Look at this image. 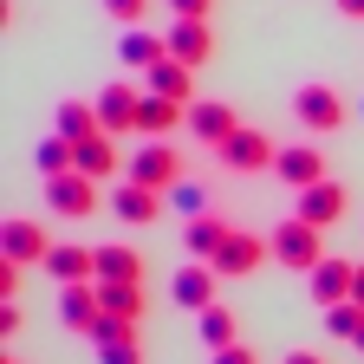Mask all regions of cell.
<instances>
[{
  "instance_id": "83f0119b",
  "label": "cell",
  "mask_w": 364,
  "mask_h": 364,
  "mask_svg": "<svg viewBox=\"0 0 364 364\" xmlns=\"http://www.w3.org/2000/svg\"><path fill=\"white\" fill-rule=\"evenodd\" d=\"M98 358H105V364H144V338L130 332V338H117V345H98Z\"/></svg>"
},
{
  "instance_id": "5bb4252c",
  "label": "cell",
  "mask_w": 364,
  "mask_h": 364,
  "mask_svg": "<svg viewBox=\"0 0 364 364\" xmlns=\"http://www.w3.org/2000/svg\"><path fill=\"white\" fill-rule=\"evenodd\" d=\"M215 280H221V273H215L208 260H189V267L169 280V299L189 306V312H208V306H215Z\"/></svg>"
},
{
  "instance_id": "603a6c76",
  "label": "cell",
  "mask_w": 364,
  "mask_h": 364,
  "mask_svg": "<svg viewBox=\"0 0 364 364\" xmlns=\"http://www.w3.org/2000/svg\"><path fill=\"white\" fill-rule=\"evenodd\" d=\"M117 59H124V65H136V72H150L156 59H169V39H156V33H144V26H130V33H124V46H117Z\"/></svg>"
},
{
  "instance_id": "d6986e66",
  "label": "cell",
  "mask_w": 364,
  "mask_h": 364,
  "mask_svg": "<svg viewBox=\"0 0 364 364\" xmlns=\"http://www.w3.org/2000/svg\"><path fill=\"white\" fill-rule=\"evenodd\" d=\"M46 273H53L59 287H72V280H98V247H78V241H59L53 254H46Z\"/></svg>"
},
{
  "instance_id": "ac0fdd59",
  "label": "cell",
  "mask_w": 364,
  "mask_h": 364,
  "mask_svg": "<svg viewBox=\"0 0 364 364\" xmlns=\"http://www.w3.org/2000/svg\"><path fill=\"white\" fill-rule=\"evenodd\" d=\"M78 169H85V176H98V182H117L130 163H124V150H117V136L98 130V136H85V144H78Z\"/></svg>"
},
{
  "instance_id": "277c9868",
  "label": "cell",
  "mask_w": 364,
  "mask_h": 364,
  "mask_svg": "<svg viewBox=\"0 0 364 364\" xmlns=\"http://www.w3.org/2000/svg\"><path fill=\"white\" fill-rule=\"evenodd\" d=\"M228 169H241V176H254V169H273V163H280V144H273V136L267 130H254V124H241L235 136H228V144L215 150Z\"/></svg>"
},
{
  "instance_id": "3957f363",
  "label": "cell",
  "mask_w": 364,
  "mask_h": 364,
  "mask_svg": "<svg viewBox=\"0 0 364 364\" xmlns=\"http://www.w3.org/2000/svg\"><path fill=\"white\" fill-rule=\"evenodd\" d=\"M98 189H105V182H98V176H85V169L46 176V208H59V215L85 221V215H98Z\"/></svg>"
},
{
  "instance_id": "ba28073f",
  "label": "cell",
  "mask_w": 364,
  "mask_h": 364,
  "mask_svg": "<svg viewBox=\"0 0 364 364\" xmlns=\"http://www.w3.org/2000/svg\"><path fill=\"white\" fill-rule=\"evenodd\" d=\"M91 105H98V124L111 136H124V130H136V117H144V91H136V85H105Z\"/></svg>"
},
{
  "instance_id": "e575fe53",
  "label": "cell",
  "mask_w": 364,
  "mask_h": 364,
  "mask_svg": "<svg viewBox=\"0 0 364 364\" xmlns=\"http://www.w3.org/2000/svg\"><path fill=\"white\" fill-rule=\"evenodd\" d=\"M338 14L345 20H364V0H338Z\"/></svg>"
},
{
  "instance_id": "836d02e7",
  "label": "cell",
  "mask_w": 364,
  "mask_h": 364,
  "mask_svg": "<svg viewBox=\"0 0 364 364\" xmlns=\"http://www.w3.org/2000/svg\"><path fill=\"white\" fill-rule=\"evenodd\" d=\"M14 332H20V306L0 299V338H14Z\"/></svg>"
},
{
  "instance_id": "4fadbf2b",
  "label": "cell",
  "mask_w": 364,
  "mask_h": 364,
  "mask_svg": "<svg viewBox=\"0 0 364 364\" xmlns=\"http://www.w3.org/2000/svg\"><path fill=\"white\" fill-rule=\"evenodd\" d=\"M351 280H358V260L326 254V260L312 267V306H345L351 299Z\"/></svg>"
},
{
  "instance_id": "8fae6325",
  "label": "cell",
  "mask_w": 364,
  "mask_h": 364,
  "mask_svg": "<svg viewBox=\"0 0 364 364\" xmlns=\"http://www.w3.org/2000/svg\"><path fill=\"white\" fill-rule=\"evenodd\" d=\"M189 130L202 136L208 150H221L228 136L241 130V117H235V105H221V98H196V105H189Z\"/></svg>"
},
{
  "instance_id": "9a60e30c",
  "label": "cell",
  "mask_w": 364,
  "mask_h": 364,
  "mask_svg": "<svg viewBox=\"0 0 364 364\" xmlns=\"http://www.w3.org/2000/svg\"><path fill=\"white\" fill-rule=\"evenodd\" d=\"M98 312H105L98 280H72V287H59V318H65L72 332H91V326H98Z\"/></svg>"
},
{
  "instance_id": "d590c367",
  "label": "cell",
  "mask_w": 364,
  "mask_h": 364,
  "mask_svg": "<svg viewBox=\"0 0 364 364\" xmlns=\"http://www.w3.org/2000/svg\"><path fill=\"white\" fill-rule=\"evenodd\" d=\"M351 306H364V267H358V280H351Z\"/></svg>"
},
{
  "instance_id": "f1b7e54d",
  "label": "cell",
  "mask_w": 364,
  "mask_h": 364,
  "mask_svg": "<svg viewBox=\"0 0 364 364\" xmlns=\"http://www.w3.org/2000/svg\"><path fill=\"white\" fill-rule=\"evenodd\" d=\"M169 208H182L189 221H196V215H208V208H202V189H196V182H176V189H169Z\"/></svg>"
},
{
  "instance_id": "7c38bea8",
  "label": "cell",
  "mask_w": 364,
  "mask_h": 364,
  "mask_svg": "<svg viewBox=\"0 0 364 364\" xmlns=\"http://www.w3.org/2000/svg\"><path fill=\"white\" fill-rule=\"evenodd\" d=\"M163 39H169V59H182V65H208L215 59V26L208 20H176Z\"/></svg>"
},
{
  "instance_id": "7402d4cb",
  "label": "cell",
  "mask_w": 364,
  "mask_h": 364,
  "mask_svg": "<svg viewBox=\"0 0 364 364\" xmlns=\"http://www.w3.org/2000/svg\"><path fill=\"white\" fill-rule=\"evenodd\" d=\"M98 293H105V312L111 318H144V280H98Z\"/></svg>"
},
{
  "instance_id": "30bf717a",
  "label": "cell",
  "mask_w": 364,
  "mask_h": 364,
  "mask_svg": "<svg viewBox=\"0 0 364 364\" xmlns=\"http://www.w3.org/2000/svg\"><path fill=\"white\" fill-rule=\"evenodd\" d=\"M163 202H169V196L144 189V182H130V176H117V182H111V215H124L130 228H144V221H156V215H163Z\"/></svg>"
},
{
  "instance_id": "1f68e13d",
  "label": "cell",
  "mask_w": 364,
  "mask_h": 364,
  "mask_svg": "<svg viewBox=\"0 0 364 364\" xmlns=\"http://www.w3.org/2000/svg\"><path fill=\"white\" fill-rule=\"evenodd\" d=\"M215 364H260V358H254L247 345H221V351H215Z\"/></svg>"
},
{
  "instance_id": "74e56055",
  "label": "cell",
  "mask_w": 364,
  "mask_h": 364,
  "mask_svg": "<svg viewBox=\"0 0 364 364\" xmlns=\"http://www.w3.org/2000/svg\"><path fill=\"white\" fill-rule=\"evenodd\" d=\"M351 345H358V351H364V332H358V338H351Z\"/></svg>"
},
{
  "instance_id": "5b68a950",
  "label": "cell",
  "mask_w": 364,
  "mask_h": 364,
  "mask_svg": "<svg viewBox=\"0 0 364 364\" xmlns=\"http://www.w3.org/2000/svg\"><path fill=\"white\" fill-rule=\"evenodd\" d=\"M293 117L306 124V130H318V136H332L338 124H345V98L332 85H299L293 91Z\"/></svg>"
},
{
  "instance_id": "8992f818",
  "label": "cell",
  "mask_w": 364,
  "mask_h": 364,
  "mask_svg": "<svg viewBox=\"0 0 364 364\" xmlns=\"http://www.w3.org/2000/svg\"><path fill=\"white\" fill-rule=\"evenodd\" d=\"M260 260H273V247H267V235H247V228H235V235H228L221 247H215V273L221 280H241V273H254Z\"/></svg>"
},
{
  "instance_id": "4316f807",
  "label": "cell",
  "mask_w": 364,
  "mask_h": 364,
  "mask_svg": "<svg viewBox=\"0 0 364 364\" xmlns=\"http://www.w3.org/2000/svg\"><path fill=\"white\" fill-rule=\"evenodd\" d=\"M326 332L332 338H358L364 332V306H351V299L345 306H326Z\"/></svg>"
},
{
  "instance_id": "2e32d148",
  "label": "cell",
  "mask_w": 364,
  "mask_h": 364,
  "mask_svg": "<svg viewBox=\"0 0 364 364\" xmlns=\"http://www.w3.org/2000/svg\"><path fill=\"white\" fill-rule=\"evenodd\" d=\"M273 176H280L287 189L299 196V189H312V182H326V156H318L312 144H287V150H280V163H273Z\"/></svg>"
},
{
  "instance_id": "44dd1931",
  "label": "cell",
  "mask_w": 364,
  "mask_h": 364,
  "mask_svg": "<svg viewBox=\"0 0 364 364\" xmlns=\"http://www.w3.org/2000/svg\"><path fill=\"white\" fill-rule=\"evenodd\" d=\"M228 235H235V228H228L221 215H196L189 228H182V247H189L196 260H215V247H221Z\"/></svg>"
},
{
  "instance_id": "d4e9b609",
  "label": "cell",
  "mask_w": 364,
  "mask_h": 364,
  "mask_svg": "<svg viewBox=\"0 0 364 364\" xmlns=\"http://www.w3.org/2000/svg\"><path fill=\"white\" fill-rule=\"evenodd\" d=\"M53 130H59V136H72V144H85V136H98L105 124H98V105L65 98V105H59V117H53Z\"/></svg>"
},
{
  "instance_id": "e0dca14e",
  "label": "cell",
  "mask_w": 364,
  "mask_h": 364,
  "mask_svg": "<svg viewBox=\"0 0 364 364\" xmlns=\"http://www.w3.org/2000/svg\"><path fill=\"white\" fill-rule=\"evenodd\" d=\"M144 91H156V98H176V105H196V65L182 59H156L144 72Z\"/></svg>"
},
{
  "instance_id": "d6a6232c",
  "label": "cell",
  "mask_w": 364,
  "mask_h": 364,
  "mask_svg": "<svg viewBox=\"0 0 364 364\" xmlns=\"http://www.w3.org/2000/svg\"><path fill=\"white\" fill-rule=\"evenodd\" d=\"M14 293H20V267L0 260V299H14Z\"/></svg>"
},
{
  "instance_id": "f546056e",
  "label": "cell",
  "mask_w": 364,
  "mask_h": 364,
  "mask_svg": "<svg viewBox=\"0 0 364 364\" xmlns=\"http://www.w3.org/2000/svg\"><path fill=\"white\" fill-rule=\"evenodd\" d=\"M105 14H111L117 26H136V20L150 14V0H105Z\"/></svg>"
},
{
  "instance_id": "484cf974",
  "label": "cell",
  "mask_w": 364,
  "mask_h": 364,
  "mask_svg": "<svg viewBox=\"0 0 364 364\" xmlns=\"http://www.w3.org/2000/svg\"><path fill=\"white\" fill-rule=\"evenodd\" d=\"M202 345H208V351H221V345H241V338H235V312H228L221 299L202 312Z\"/></svg>"
},
{
  "instance_id": "7a4b0ae2",
  "label": "cell",
  "mask_w": 364,
  "mask_h": 364,
  "mask_svg": "<svg viewBox=\"0 0 364 364\" xmlns=\"http://www.w3.org/2000/svg\"><path fill=\"white\" fill-rule=\"evenodd\" d=\"M124 176H130V182H144V189H156V196H169L176 182H182V156H176L169 136H150V144L130 156V169H124Z\"/></svg>"
},
{
  "instance_id": "4dcf8cb0",
  "label": "cell",
  "mask_w": 364,
  "mask_h": 364,
  "mask_svg": "<svg viewBox=\"0 0 364 364\" xmlns=\"http://www.w3.org/2000/svg\"><path fill=\"white\" fill-rule=\"evenodd\" d=\"M169 7H176V20H208L215 0H169Z\"/></svg>"
},
{
  "instance_id": "9c48e42d",
  "label": "cell",
  "mask_w": 364,
  "mask_h": 364,
  "mask_svg": "<svg viewBox=\"0 0 364 364\" xmlns=\"http://www.w3.org/2000/svg\"><path fill=\"white\" fill-rule=\"evenodd\" d=\"M345 208H351V196H345V182H312V189H299V221H312V228H332V221H345Z\"/></svg>"
},
{
  "instance_id": "8d00e7d4",
  "label": "cell",
  "mask_w": 364,
  "mask_h": 364,
  "mask_svg": "<svg viewBox=\"0 0 364 364\" xmlns=\"http://www.w3.org/2000/svg\"><path fill=\"white\" fill-rule=\"evenodd\" d=\"M287 364H326V358H318V351H293Z\"/></svg>"
},
{
  "instance_id": "f35d334b",
  "label": "cell",
  "mask_w": 364,
  "mask_h": 364,
  "mask_svg": "<svg viewBox=\"0 0 364 364\" xmlns=\"http://www.w3.org/2000/svg\"><path fill=\"white\" fill-rule=\"evenodd\" d=\"M7 364H20V358H7Z\"/></svg>"
},
{
  "instance_id": "cb8c5ba5",
  "label": "cell",
  "mask_w": 364,
  "mask_h": 364,
  "mask_svg": "<svg viewBox=\"0 0 364 364\" xmlns=\"http://www.w3.org/2000/svg\"><path fill=\"white\" fill-rule=\"evenodd\" d=\"M98 280H144V254L124 247V241H105L98 247Z\"/></svg>"
},
{
  "instance_id": "6da1fadb",
  "label": "cell",
  "mask_w": 364,
  "mask_h": 364,
  "mask_svg": "<svg viewBox=\"0 0 364 364\" xmlns=\"http://www.w3.org/2000/svg\"><path fill=\"white\" fill-rule=\"evenodd\" d=\"M326 228H312V221H299V215H287L280 228H267V247H273V260L280 267H299V273H312L318 260H326Z\"/></svg>"
},
{
  "instance_id": "ffe728a7",
  "label": "cell",
  "mask_w": 364,
  "mask_h": 364,
  "mask_svg": "<svg viewBox=\"0 0 364 364\" xmlns=\"http://www.w3.org/2000/svg\"><path fill=\"white\" fill-rule=\"evenodd\" d=\"M182 124H189V105L144 91V117H136V130H144V136H169V130H182Z\"/></svg>"
},
{
  "instance_id": "ab89813d",
  "label": "cell",
  "mask_w": 364,
  "mask_h": 364,
  "mask_svg": "<svg viewBox=\"0 0 364 364\" xmlns=\"http://www.w3.org/2000/svg\"><path fill=\"white\" fill-rule=\"evenodd\" d=\"M358 111H364V105H358Z\"/></svg>"
},
{
  "instance_id": "52a82bcc",
  "label": "cell",
  "mask_w": 364,
  "mask_h": 364,
  "mask_svg": "<svg viewBox=\"0 0 364 364\" xmlns=\"http://www.w3.org/2000/svg\"><path fill=\"white\" fill-rule=\"evenodd\" d=\"M46 254H53V235H46L39 221H7V235H0V260H14V267H46Z\"/></svg>"
}]
</instances>
